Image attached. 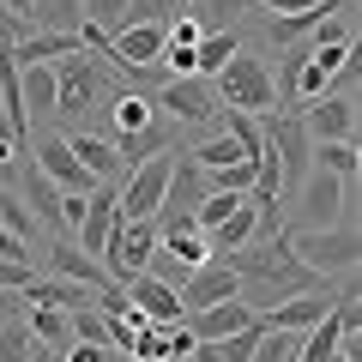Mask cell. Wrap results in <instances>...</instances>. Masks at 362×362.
<instances>
[{
	"label": "cell",
	"mask_w": 362,
	"mask_h": 362,
	"mask_svg": "<svg viewBox=\"0 0 362 362\" xmlns=\"http://www.w3.org/2000/svg\"><path fill=\"white\" fill-rule=\"evenodd\" d=\"M356 254H362L356 223H338V230H296L290 235V259L308 266L320 284L326 278H350V272H356Z\"/></svg>",
	"instance_id": "1"
},
{
	"label": "cell",
	"mask_w": 362,
	"mask_h": 362,
	"mask_svg": "<svg viewBox=\"0 0 362 362\" xmlns=\"http://www.w3.org/2000/svg\"><path fill=\"white\" fill-rule=\"evenodd\" d=\"M211 90H218L223 109H242V115H272V103H278L266 61H259V54H242V49L230 54V66L218 73V85H211Z\"/></svg>",
	"instance_id": "2"
},
{
	"label": "cell",
	"mask_w": 362,
	"mask_h": 362,
	"mask_svg": "<svg viewBox=\"0 0 362 362\" xmlns=\"http://www.w3.org/2000/svg\"><path fill=\"white\" fill-rule=\"evenodd\" d=\"M338 223H350V211H344V181L308 169L302 187H296V211H290V230H284V235H296V230H338Z\"/></svg>",
	"instance_id": "3"
},
{
	"label": "cell",
	"mask_w": 362,
	"mask_h": 362,
	"mask_svg": "<svg viewBox=\"0 0 362 362\" xmlns=\"http://www.w3.org/2000/svg\"><path fill=\"white\" fill-rule=\"evenodd\" d=\"M169 169H175V151H157V157H145L139 169H127V187H121V223H145V218H157V206H163V194H169Z\"/></svg>",
	"instance_id": "4"
},
{
	"label": "cell",
	"mask_w": 362,
	"mask_h": 362,
	"mask_svg": "<svg viewBox=\"0 0 362 362\" xmlns=\"http://www.w3.org/2000/svg\"><path fill=\"white\" fill-rule=\"evenodd\" d=\"M151 254H157V218H145V223H115V235H109V247H103L109 284L139 278V272L151 266Z\"/></svg>",
	"instance_id": "5"
},
{
	"label": "cell",
	"mask_w": 362,
	"mask_h": 362,
	"mask_svg": "<svg viewBox=\"0 0 362 362\" xmlns=\"http://www.w3.org/2000/svg\"><path fill=\"white\" fill-rule=\"evenodd\" d=\"M97 90H103V66L90 61L85 49L66 54V61L54 66V115H85V109L97 103Z\"/></svg>",
	"instance_id": "6"
},
{
	"label": "cell",
	"mask_w": 362,
	"mask_h": 362,
	"mask_svg": "<svg viewBox=\"0 0 362 362\" xmlns=\"http://www.w3.org/2000/svg\"><path fill=\"white\" fill-rule=\"evenodd\" d=\"M157 109H163L175 127H206L223 103H218V90H211L206 78H169V85L157 90Z\"/></svg>",
	"instance_id": "7"
},
{
	"label": "cell",
	"mask_w": 362,
	"mask_h": 362,
	"mask_svg": "<svg viewBox=\"0 0 362 362\" xmlns=\"http://www.w3.org/2000/svg\"><path fill=\"white\" fill-rule=\"evenodd\" d=\"M326 314H332V296H326V284H320V290H302V296L266 302L259 326H266V332H290V338H302V332H314Z\"/></svg>",
	"instance_id": "8"
},
{
	"label": "cell",
	"mask_w": 362,
	"mask_h": 362,
	"mask_svg": "<svg viewBox=\"0 0 362 362\" xmlns=\"http://www.w3.org/2000/svg\"><path fill=\"white\" fill-rule=\"evenodd\" d=\"M308 145H332V139H356V103L350 97H314L296 109Z\"/></svg>",
	"instance_id": "9"
},
{
	"label": "cell",
	"mask_w": 362,
	"mask_h": 362,
	"mask_svg": "<svg viewBox=\"0 0 362 362\" xmlns=\"http://www.w3.org/2000/svg\"><path fill=\"white\" fill-rule=\"evenodd\" d=\"M121 296H127V302H133V308H139V314H145L151 326H181V320H187V308H181V290L157 284L151 272L127 278V284H121Z\"/></svg>",
	"instance_id": "10"
},
{
	"label": "cell",
	"mask_w": 362,
	"mask_h": 362,
	"mask_svg": "<svg viewBox=\"0 0 362 362\" xmlns=\"http://www.w3.org/2000/svg\"><path fill=\"white\" fill-rule=\"evenodd\" d=\"M37 175L49 181V187H66V194H97L103 181H90L85 169H78V157L66 151V139H37Z\"/></svg>",
	"instance_id": "11"
},
{
	"label": "cell",
	"mask_w": 362,
	"mask_h": 362,
	"mask_svg": "<svg viewBox=\"0 0 362 362\" xmlns=\"http://www.w3.org/2000/svg\"><path fill=\"white\" fill-rule=\"evenodd\" d=\"M115 223H121V199H115V187H97V194L85 199V218H78V247H85L90 259L109 247V235H115Z\"/></svg>",
	"instance_id": "12"
},
{
	"label": "cell",
	"mask_w": 362,
	"mask_h": 362,
	"mask_svg": "<svg viewBox=\"0 0 362 362\" xmlns=\"http://www.w3.org/2000/svg\"><path fill=\"white\" fill-rule=\"evenodd\" d=\"M49 278H66V284L90 290V296H103V290H109V272H103V259H90L78 242L49 247Z\"/></svg>",
	"instance_id": "13"
},
{
	"label": "cell",
	"mask_w": 362,
	"mask_h": 362,
	"mask_svg": "<svg viewBox=\"0 0 362 362\" xmlns=\"http://www.w3.org/2000/svg\"><path fill=\"white\" fill-rule=\"evenodd\" d=\"M242 296V278L230 266H199L187 284H181V308L199 314V308H218V302H235Z\"/></svg>",
	"instance_id": "14"
},
{
	"label": "cell",
	"mask_w": 362,
	"mask_h": 362,
	"mask_svg": "<svg viewBox=\"0 0 362 362\" xmlns=\"http://www.w3.org/2000/svg\"><path fill=\"white\" fill-rule=\"evenodd\" d=\"M242 326H254V308H247V302H218V308L187 314V332H194V344H218V338L242 332Z\"/></svg>",
	"instance_id": "15"
},
{
	"label": "cell",
	"mask_w": 362,
	"mask_h": 362,
	"mask_svg": "<svg viewBox=\"0 0 362 362\" xmlns=\"http://www.w3.org/2000/svg\"><path fill=\"white\" fill-rule=\"evenodd\" d=\"M66 151L78 157V169H85L90 181H115V175H127V169H121V157H115V145L109 139H97V133H73V139H66Z\"/></svg>",
	"instance_id": "16"
},
{
	"label": "cell",
	"mask_w": 362,
	"mask_h": 362,
	"mask_svg": "<svg viewBox=\"0 0 362 362\" xmlns=\"http://www.w3.org/2000/svg\"><path fill=\"white\" fill-rule=\"evenodd\" d=\"M151 97H133V90H121L115 103H109V121H115V139H133V133H145V127H157V115H151Z\"/></svg>",
	"instance_id": "17"
},
{
	"label": "cell",
	"mask_w": 362,
	"mask_h": 362,
	"mask_svg": "<svg viewBox=\"0 0 362 362\" xmlns=\"http://www.w3.org/2000/svg\"><path fill=\"white\" fill-rule=\"evenodd\" d=\"M308 157H314V169H320V175H338V181H356V169H362V157H356V139L308 145Z\"/></svg>",
	"instance_id": "18"
},
{
	"label": "cell",
	"mask_w": 362,
	"mask_h": 362,
	"mask_svg": "<svg viewBox=\"0 0 362 362\" xmlns=\"http://www.w3.org/2000/svg\"><path fill=\"white\" fill-rule=\"evenodd\" d=\"M18 97H25V115H54V66H18Z\"/></svg>",
	"instance_id": "19"
},
{
	"label": "cell",
	"mask_w": 362,
	"mask_h": 362,
	"mask_svg": "<svg viewBox=\"0 0 362 362\" xmlns=\"http://www.w3.org/2000/svg\"><path fill=\"white\" fill-rule=\"evenodd\" d=\"M230 54H235V37H230V30H206V37L194 42V73H199V78H218L223 66H230Z\"/></svg>",
	"instance_id": "20"
},
{
	"label": "cell",
	"mask_w": 362,
	"mask_h": 362,
	"mask_svg": "<svg viewBox=\"0 0 362 362\" xmlns=\"http://www.w3.org/2000/svg\"><path fill=\"white\" fill-rule=\"evenodd\" d=\"M30 338L37 344H49V350H66L73 344V314H61V308H30Z\"/></svg>",
	"instance_id": "21"
},
{
	"label": "cell",
	"mask_w": 362,
	"mask_h": 362,
	"mask_svg": "<svg viewBox=\"0 0 362 362\" xmlns=\"http://www.w3.org/2000/svg\"><path fill=\"white\" fill-rule=\"evenodd\" d=\"M115 145V157H121V169H139L145 157H157V151H169V127H145V133H133V139H109Z\"/></svg>",
	"instance_id": "22"
},
{
	"label": "cell",
	"mask_w": 362,
	"mask_h": 362,
	"mask_svg": "<svg viewBox=\"0 0 362 362\" xmlns=\"http://www.w3.org/2000/svg\"><path fill=\"white\" fill-rule=\"evenodd\" d=\"M259 332H266V326H259V314H254V326H242V332L218 338V344H211V356H218V362H254V350H259Z\"/></svg>",
	"instance_id": "23"
},
{
	"label": "cell",
	"mask_w": 362,
	"mask_h": 362,
	"mask_svg": "<svg viewBox=\"0 0 362 362\" xmlns=\"http://www.w3.org/2000/svg\"><path fill=\"white\" fill-rule=\"evenodd\" d=\"M78 13H85V25H90V30L115 37V30L127 25V0H78Z\"/></svg>",
	"instance_id": "24"
},
{
	"label": "cell",
	"mask_w": 362,
	"mask_h": 362,
	"mask_svg": "<svg viewBox=\"0 0 362 362\" xmlns=\"http://www.w3.org/2000/svg\"><path fill=\"white\" fill-rule=\"evenodd\" d=\"M175 18H181L175 0H127V25H157V30H169Z\"/></svg>",
	"instance_id": "25"
},
{
	"label": "cell",
	"mask_w": 362,
	"mask_h": 362,
	"mask_svg": "<svg viewBox=\"0 0 362 362\" xmlns=\"http://www.w3.org/2000/svg\"><path fill=\"white\" fill-rule=\"evenodd\" d=\"M37 338H30L25 320H0V362H30Z\"/></svg>",
	"instance_id": "26"
},
{
	"label": "cell",
	"mask_w": 362,
	"mask_h": 362,
	"mask_svg": "<svg viewBox=\"0 0 362 362\" xmlns=\"http://www.w3.org/2000/svg\"><path fill=\"white\" fill-rule=\"evenodd\" d=\"M73 344H97V350H109V320L97 308H78L73 314Z\"/></svg>",
	"instance_id": "27"
},
{
	"label": "cell",
	"mask_w": 362,
	"mask_h": 362,
	"mask_svg": "<svg viewBox=\"0 0 362 362\" xmlns=\"http://www.w3.org/2000/svg\"><path fill=\"white\" fill-rule=\"evenodd\" d=\"M0 223H6V230H13V235H18V242H25V247H30V235H37V223H30V211H25V206H18V199H13V194H6V187H0Z\"/></svg>",
	"instance_id": "28"
},
{
	"label": "cell",
	"mask_w": 362,
	"mask_h": 362,
	"mask_svg": "<svg viewBox=\"0 0 362 362\" xmlns=\"http://www.w3.org/2000/svg\"><path fill=\"white\" fill-rule=\"evenodd\" d=\"M254 362H296V338H290V332H259Z\"/></svg>",
	"instance_id": "29"
},
{
	"label": "cell",
	"mask_w": 362,
	"mask_h": 362,
	"mask_svg": "<svg viewBox=\"0 0 362 362\" xmlns=\"http://www.w3.org/2000/svg\"><path fill=\"white\" fill-rule=\"evenodd\" d=\"M18 157H25V139H18L6 121H0V181L6 175H18Z\"/></svg>",
	"instance_id": "30"
},
{
	"label": "cell",
	"mask_w": 362,
	"mask_h": 362,
	"mask_svg": "<svg viewBox=\"0 0 362 362\" xmlns=\"http://www.w3.org/2000/svg\"><path fill=\"white\" fill-rule=\"evenodd\" d=\"M254 6H266V13H278V18H302V13H320V0H254Z\"/></svg>",
	"instance_id": "31"
},
{
	"label": "cell",
	"mask_w": 362,
	"mask_h": 362,
	"mask_svg": "<svg viewBox=\"0 0 362 362\" xmlns=\"http://www.w3.org/2000/svg\"><path fill=\"white\" fill-rule=\"evenodd\" d=\"M37 278V266H18V259H0V290H25Z\"/></svg>",
	"instance_id": "32"
},
{
	"label": "cell",
	"mask_w": 362,
	"mask_h": 362,
	"mask_svg": "<svg viewBox=\"0 0 362 362\" xmlns=\"http://www.w3.org/2000/svg\"><path fill=\"white\" fill-rule=\"evenodd\" d=\"M0 259H18V266H37V254H30V247L18 242L13 230H6V223H0Z\"/></svg>",
	"instance_id": "33"
},
{
	"label": "cell",
	"mask_w": 362,
	"mask_h": 362,
	"mask_svg": "<svg viewBox=\"0 0 362 362\" xmlns=\"http://www.w3.org/2000/svg\"><path fill=\"white\" fill-rule=\"evenodd\" d=\"M206 6V18H235V13H254V0H194Z\"/></svg>",
	"instance_id": "34"
},
{
	"label": "cell",
	"mask_w": 362,
	"mask_h": 362,
	"mask_svg": "<svg viewBox=\"0 0 362 362\" xmlns=\"http://www.w3.org/2000/svg\"><path fill=\"white\" fill-rule=\"evenodd\" d=\"M61 362H109V350H97V344H66Z\"/></svg>",
	"instance_id": "35"
},
{
	"label": "cell",
	"mask_w": 362,
	"mask_h": 362,
	"mask_svg": "<svg viewBox=\"0 0 362 362\" xmlns=\"http://www.w3.org/2000/svg\"><path fill=\"white\" fill-rule=\"evenodd\" d=\"M30 362H61V350H49V344H37V350H30Z\"/></svg>",
	"instance_id": "36"
},
{
	"label": "cell",
	"mask_w": 362,
	"mask_h": 362,
	"mask_svg": "<svg viewBox=\"0 0 362 362\" xmlns=\"http://www.w3.org/2000/svg\"><path fill=\"white\" fill-rule=\"evenodd\" d=\"M332 362H356V350H344V344H338V356Z\"/></svg>",
	"instance_id": "37"
},
{
	"label": "cell",
	"mask_w": 362,
	"mask_h": 362,
	"mask_svg": "<svg viewBox=\"0 0 362 362\" xmlns=\"http://www.w3.org/2000/svg\"><path fill=\"white\" fill-rule=\"evenodd\" d=\"M175 6H194V0H175Z\"/></svg>",
	"instance_id": "38"
}]
</instances>
